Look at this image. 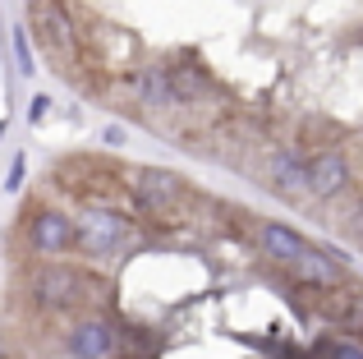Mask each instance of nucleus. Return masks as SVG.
I'll use <instances>...</instances> for the list:
<instances>
[{"mask_svg": "<svg viewBox=\"0 0 363 359\" xmlns=\"http://www.w3.org/2000/svg\"><path fill=\"white\" fill-rule=\"evenodd\" d=\"M74 231H79L74 249H83L88 258H111V253L129 240V221H124L120 212H111V207H88V212L74 221Z\"/></svg>", "mask_w": 363, "mask_h": 359, "instance_id": "1", "label": "nucleus"}, {"mask_svg": "<svg viewBox=\"0 0 363 359\" xmlns=\"http://www.w3.org/2000/svg\"><path fill=\"white\" fill-rule=\"evenodd\" d=\"M133 203L152 216L175 212V207L184 203V180L175 171H166V166H143V171L133 175Z\"/></svg>", "mask_w": 363, "mask_h": 359, "instance_id": "2", "label": "nucleus"}, {"mask_svg": "<svg viewBox=\"0 0 363 359\" xmlns=\"http://www.w3.org/2000/svg\"><path fill=\"white\" fill-rule=\"evenodd\" d=\"M28 240H33V249L42 253V258H65V253L74 249V240H79V231H74V216L60 212V207H42V212L33 216V226H28Z\"/></svg>", "mask_w": 363, "mask_h": 359, "instance_id": "3", "label": "nucleus"}, {"mask_svg": "<svg viewBox=\"0 0 363 359\" xmlns=\"http://www.w3.org/2000/svg\"><path fill=\"white\" fill-rule=\"evenodd\" d=\"M303 171H308V194L313 198H336V194H345V184H350V162L336 148L313 153L308 162H303Z\"/></svg>", "mask_w": 363, "mask_h": 359, "instance_id": "4", "label": "nucleus"}, {"mask_svg": "<svg viewBox=\"0 0 363 359\" xmlns=\"http://www.w3.org/2000/svg\"><path fill=\"white\" fill-rule=\"evenodd\" d=\"M69 355L74 359H111L116 355V327L106 318H83L69 327Z\"/></svg>", "mask_w": 363, "mask_h": 359, "instance_id": "5", "label": "nucleus"}, {"mask_svg": "<svg viewBox=\"0 0 363 359\" xmlns=\"http://www.w3.org/2000/svg\"><path fill=\"white\" fill-rule=\"evenodd\" d=\"M28 290H33V299L42 309H65L74 295H79V277H74L69 267H60V263H51V267H42L33 277V286H28Z\"/></svg>", "mask_w": 363, "mask_h": 359, "instance_id": "6", "label": "nucleus"}, {"mask_svg": "<svg viewBox=\"0 0 363 359\" xmlns=\"http://www.w3.org/2000/svg\"><path fill=\"white\" fill-rule=\"evenodd\" d=\"M257 244H262V253H267L272 263H285V267H290V263H299L303 253L313 249V244L303 240L294 226H285V221H262V231H257Z\"/></svg>", "mask_w": 363, "mask_h": 359, "instance_id": "7", "label": "nucleus"}, {"mask_svg": "<svg viewBox=\"0 0 363 359\" xmlns=\"http://www.w3.org/2000/svg\"><path fill=\"white\" fill-rule=\"evenodd\" d=\"M290 272L299 281H308V286H318V290H336L340 281H345V263L336 258V253H322V249H308L299 263H290Z\"/></svg>", "mask_w": 363, "mask_h": 359, "instance_id": "8", "label": "nucleus"}, {"mask_svg": "<svg viewBox=\"0 0 363 359\" xmlns=\"http://www.w3.org/2000/svg\"><path fill=\"white\" fill-rule=\"evenodd\" d=\"M267 175H272V189L285 198H299L308 194V171H303V157L299 153H276L267 162Z\"/></svg>", "mask_w": 363, "mask_h": 359, "instance_id": "9", "label": "nucleus"}, {"mask_svg": "<svg viewBox=\"0 0 363 359\" xmlns=\"http://www.w3.org/2000/svg\"><path fill=\"white\" fill-rule=\"evenodd\" d=\"M327 314L345 327H363V290H331L327 295Z\"/></svg>", "mask_w": 363, "mask_h": 359, "instance_id": "10", "label": "nucleus"}, {"mask_svg": "<svg viewBox=\"0 0 363 359\" xmlns=\"http://www.w3.org/2000/svg\"><path fill=\"white\" fill-rule=\"evenodd\" d=\"M138 92H143V101H147V106H175V97H170V79H166V70H143Z\"/></svg>", "mask_w": 363, "mask_h": 359, "instance_id": "11", "label": "nucleus"}, {"mask_svg": "<svg viewBox=\"0 0 363 359\" xmlns=\"http://www.w3.org/2000/svg\"><path fill=\"white\" fill-rule=\"evenodd\" d=\"M166 79H170V97L175 101H189V97H203L207 92V79L198 70H166Z\"/></svg>", "mask_w": 363, "mask_h": 359, "instance_id": "12", "label": "nucleus"}, {"mask_svg": "<svg viewBox=\"0 0 363 359\" xmlns=\"http://www.w3.org/2000/svg\"><path fill=\"white\" fill-rule=\"evenodd\" d=\"M318 359H363V341H354V336H318Z\"/></svg>", "mask_w": 363, "mask_h": 359, "instance_id": "13", "label": "nucleus"}, {"mask_svg": "<svg viewBox=\"0 0 363 359\" xmlns=\"http://www.w3.org/2000/svg\"><path fill=\"white\" fill-rule=\"evenodd\" d=\"M14 60H18V74H28V79H33V46H28V33H23V28H14Z\"/></svg>", "mask_w": 363, "mask_h": 359, "instance_id": "14", "label": "nucleus"}, {"mask_svg": "<svg viewBox=\"0 0 363 359\" xmlns=\"http://www.w3.org/2000/svg\"><path fill=\"white\" fill-rule=\"evenodd\" d=\"M23 171H28V162H23V157H14V162H9V180H5L9 194H18V189H23Z\"/></svg>", "mask_w": 363, "mask_h": 359, "instance_id": "15", "label": "nucleus"}, {"mask_svg": "<svg viewBox=\"0 0 363 359\" xmlns=\"http://www.w3.org/2000/svg\"><path fill=\"white\" fill-rule=\"evenodd\" d=\"M46 111H51V97H42V92H37V97H33V106H28V125H42V120H46Z\"/></svg>", "mask_w": 363, "mask_h": 359, "instance_id": "16", "label": "nucleus"}, {"mask_svg": "<svg viewBox=\"0 0 363 359\" xmlns=\"http://www.w3.org/2000/svg\"><path fill=\"white\" fill-rule=\"evenodd\" d=\"M101 143H106V148H120L124 143V129L120 125H106V129H101Z\"/></svg>", "mask_w": 363, "mask_h": 359, "instance_id": "17", "label": "nucleus"}, {"mask_svg": "<svg viewBox=\"0 0 363 359\" xmlns=\"http://www.w3.org/2000/svg\"><path fill=\"white\" fill-rule=\"evenodd\" d=\"M299 359H318V355H299Z\"/></svg>", "mask_w": 363, "mask_h": 359, "instance_id": "18", "label": "nucleus"}]
</instances>
